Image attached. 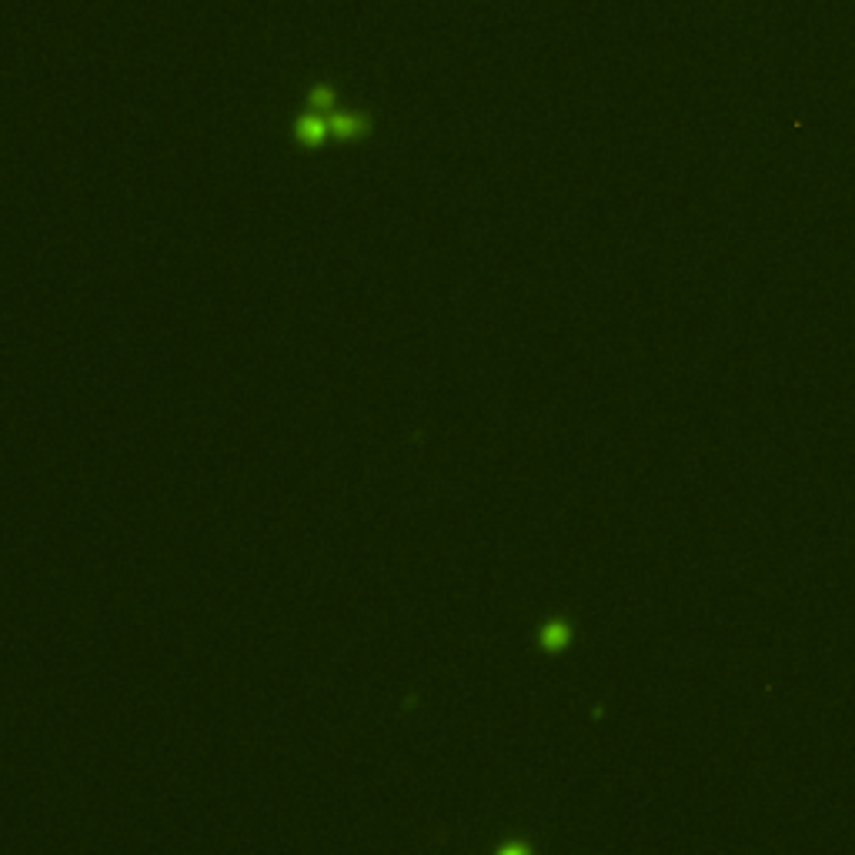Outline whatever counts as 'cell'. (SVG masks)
Listing matches in <instances>:
<instances>
[{"instance_id": "obj_1", "label": "cell", "mask_w": 855, "mask_h": 855, "mask_svg": "<svg viewBox=\"0 0 855 855\" xmlns=\"http://www.w3.org/2000/svg\"><path fill=\"white\" fill-rule=\"evenodd\" d=\"M331 137V121L328 114H318V110H307L295 121V141L305 144V147H321V144Z\"/></svg>"}, {"instance_id": "obj_4", "label": "cell", "mask_w": 855, "mask_h": 855, "mask_svg": "<svg viewBox=\"0 0 855 855\" xmlns=\"http://www.w3.org/2000/svg\"><path fill=\"white\" fill-rule=\"evenodd\" d=\"M307 108L318 110V114H331L334 110V90L328 84H315L311 94H307Z\"/></svg>"}, {"instance_id": "obj_3", "label": "cell", "mask_w": 855, "mask_h": 855, "mask_svg": "<svg viewBox=\"0 0 855 855\" xmlns=\"http://www.w3.org/2000/svg\"><path fill=\"white\" fill-rule=\"evenodd\" d=\"M568 638H571V632H568V625L565 622H549V625L541 628V635H538V642H541V648H549V652H561V648L568 645Z\"/></svg>"}, {"instance_id": "obj_2", "label": "cell", "mask_w": 855, "mask_h": 855, "mask_svg": "<svg viewBox=\"0 0 855 855\" xmlns=\"http://www.w3.org/2000/svg\"><path fill=\"white\" fill-rule=\"evenodd\" d=\"M331 121V134L338 137V141H362L364 134L371 131V117L368 114H358V110H331L328 114Z\"/></svg>"}]
</instances>
